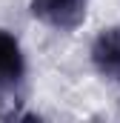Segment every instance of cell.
Here are the masks:
<instances>
[{"instance_id":"obj_1","label":"cell","mask_w":120,"mask_h":123,"mask_svg":"<svg viewBox=\"0 0 120 123\" xmlns=\"http://www.w3.org/2000/svg\"><path fill=\"white\" fill-rule=\"evenodd\" d=\"M29 12L34 20L54 31H74L86 20L89 0H31Z\"/></svg>"},{"instance_id":"obj_3","label":"cell","mask_w":120,"mask_h":123,"mask_svg":"<svg viewBox=\"0 0 120 123\" xmlns=\"http://www.w3.org/2000/svg\"><path fill=\"white\" fill-rule=\"evenodd\" d=\"M89 60L103 80L120 83V26H109L94 34Z\"/></svg>"},{"instance_id":"obj_2","label":"cell","mask_w":120,"mask_h":123,"mask_svg":"<svg viewBox=\"0 0 120 123\" xmlns=\"http://www.w3.org/2000/svg\"><path fill=\"white\" fill-rule=\"evenodd\" d=\"M26 80V55L12 31L0 29V100L12 97Z\"/></svg>"}]
</instances>
